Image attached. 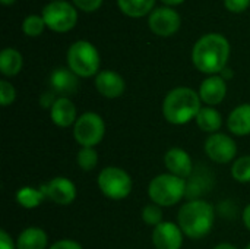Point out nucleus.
I'll list each match as a JSON object with an SVG mask.
<instances>
[{
  "mask_svg": "<svg viewBox=\"0 0 250 249\" xmlns=\"http://www.w3.org/2000/svg\"><path fill=\"white\" fill-rule=\"evenodd\" d=\"M149 28L158 35L174 34L180 26V16L170 7H157L151 12L148 19Z\"/></svg>",
  "mask_w": 250,
  "mask_h": 249,
  "instance_id": "9b49d317",
  "label": "nucleus"
},
{
  "mask_svg": "<svg viewBox=\"0 0 250 249\" xmlns=\"http://www.w3.org/2000/svg\"><path fill=\"white\" fill-rule=\"evenodd\" d=\"M231 175L237 182H250V156H243L231 166Z\"/></svg>",
  "mask_w": 250,
  "mask_h": 249,
  "instance_id": "b1692460",
  "label": "nucleus"
},
{
  "mask_svg": "<svg viewBox=\"0 0 250 249\" xmlns=\"http://www.w3.org/2000/svg\"><path fill=\"white\" fill-rule=\"evenodd\" d=\"M56 100H57V98H54L53 92H45V94H42V97H41V106H42L44 109H51L53 104L56 103Z\"/></svg>",
  "mask_w": 250,
  "mask_h": 249,
  "instance_id": "473e14b6",
  "label": "nucleus"
},
{
  "mask_svg": "<svg viewBox=\"0 0 250 249\" xmlns=\"http://www.w3.org/2000/svg\"><path fill=\"white\" fill-rule=\"evenodd\" d=\"M42 18L51 29L64 32L76 23L78 13L70 3L63 0H54L44 6Z\"/></svg>",
  "mask_w": 250,
  "mask_h": 249,
  "instance_id": "6e6552de",
  "label": "nucleus"
},
{
  "mask_svg": "<svg viewBox=\"0 0 250 249\" xmlns=\"http://www.w3.org/2000/svg\"><path fill=\"white\" fill-rule=\"evenodd\" d=\"M73 135L79 145L94 148L103 141L105 135V123L103 117L97 113H83L81 117H78L75 123Z\"/></svg>",
  "mask_w": 250,
  "mask_h": 249,
  "instance_id": "0eeeda50",
  "label": "nucleus"
},
{
  "mask_svg": "<svg viewBox=\"0 0 250 249\" xmlns=\"http://www.w3.org/2000/svg\"><path fill=\"white\" fill-rule=\"evenodd\" d=\"M16 97V91L13 88L12 84H9L7 81H0V103L1 106H9L10 103H13Z\"/></svg>",
  "mask_w": 250,
  "mask_h": 249,
  "instance_id": "cd10ccee",
  "label": "nucleus"
},
{
  "mask_svg": "<svg viewBox=\"0 0 250 249\" xmlns=\"http://www.w3.org/2000/svg\"><path fill=\"white\" fill-rule=\"evenodd\" d=\"M48 249H83L78 242L75 241H69V239H63V241H59L56 242L51 248Z\"/></svg>",
  "mask_w": 250,
  "mask_h": 249,
  "instance_id": "7c9ffc66",
  "label": "nucleus"
},
{
  "mask_svg": "<svg viewBox=\"0 0 250 249\" xmlns=\"http://www.w3.org/2000/svg\"><path fill=\"white\" fill-rule=\"evenodd\" d=\"M196 125L208 134H217V131H220L221 125H223V117L220 114L218 110H215L214 107H202L196 116Z\"/></svg>",
  "mask_w": 250,
  "mask_h": 249,
  "instance_id": "aec40b11",
  "label": "nucleus"
},
{
  "mask_svg": "<svg viewBox=\"0 0 250 249\" xmlns=\"http://www.w3.org/2000/svg\"><path fill=\"white\" fill-rule=\"evenodd\" d=\"M67 65L75 75L88 78L98 70L100 54L91 43L79 40L67 50Z\"/></svg>",
  "mask_w": 250,
  "mask_h": 249,
  "instance_id": "39448f33",
  "label": "nucleus"
},
{
  "mask_svg": "<svg viewBox=\"0 0 250 249\" xmlns=\"http://www.w3.org/2000/svg\"><path fill=\"white\" fill-rule=\"evenodd\" d=\"M230 54V44L221 34H207L201 37L192 51L195 66L204 73L223 72Z\"/></svg>",
  "mask_w": 250,
  "mask_h": 249,
  "instance_id": "f257e3e1",
  "label": "nucleus"
},
{
  "mask_svg": "<svg viewBox=\"0 0 250 249\" xmlns=\"http://www.w3.org/2000/svg\"><path fill=\"white\" fill-rule=\"evenodd\" d=\"M186 192L188 189L185 179L171 173L155 176L148 186V195L151 201L160 207H171L177 204L186 195Z\"/></svg>",
  "mask_w": 250,
  "mask_h": 249,
  "instance_id": "20e7f679",
  "label": "nucleus"
},
{
  "mask_svg": "<svg viewBox=\"0 0 250 249\" xmlns=\"http://www.w3.org/2000/svg\"><path fill=\"white\" fill-rule=\"evenodd\" d=\"M201 97L188 87L171 90L163 103V114L173 125H185L196 119L201 110Z\"/></svg>",
  "mask_w": 250,
  "mask_h": 249,
  "instance_id": "f03ea898",
  "label": "nucleus"
},
{
  "mask_svg": "<svg viewBox=\"0 0 250 249\" xmlns=\"http://www.w3.org/2000/svg\"><path fill=\"white\" fill-rule=\"evenodd\" d=\"M205 153L207 156L220 164L230 163L236 153H237V145L233 138H230L226 134H212L207 142H205Z\"/></svg>",
  "mask_w": 250,
  "mask_h": 249,
  "instance_id": "1a4fd4ad",
  "label": "nucleus"
},
{
  "mask_svg": "<svg viewBox=\"0 0 250 249\" xmlns=\"http://www.w3.org/2000/svg\"><path fill=\"white\" fill-rule=\"evenodd\" d=\"M0 249H15L12 238L4 230L0 232Z\"/></svg>",
  "mask_w": 250,
  "mask_h": 249,
  "instance_id": "2f4dec72",
  "label": "nucleus"
},
{
  "mask_svg": "<svg viewBox=\"0 0 250 249\" xmlns=\"http://www.w3.org/2000/svg\"><path fill=\"white\" fill-rule=\"evenodd\" d=\"M45 198L47 197H45V194H44V191L41 188L40 189H35L32 186H23V188H21L16 192V201L23 208H35Z\"/></svg>",
  "mask_w": 250,
  "mask_h": 249,
  "instance_id": "4be33fe9",
  "label": "nucleus"
},
{
  "mask_svg": "<svg viewBox=\"0 0 250 249\" xmlns=\"http://www.w3.org/2000/svg\"><path fill=\"white\" fill-rule=\"evenodd\" d=\"M51 87L56 92L62 95H69L73 94L78 88V78L76 75L69 70V69H56L51 73Z\"/></svg>",
  "mask_w": 250,
  "mask_h": 249,
  "instance_id": "a211bd4d",
  "label": "nucleus"
},
{
  "mask_svg": "<svg viewBox=\"0 0 250 249\" xmlns=\"http://www.w3.org/2000/svg\"><path fill=\"white\" fill-rule=\"evenodd\" d=\"M120 9L129 16H142L148 13L155 0H117Z\"/></svg>",
  "mask_w": 250,
  "mask_h": 249,
  "instance_id": "5701e85b",
  "label": "nucleus"
},
{
  "mask_svg": "<svg viewBox=\"0 0 250 249\" xmlns=\"http://www.w3.org/2000/svg\"><path fill=\"white\" fill-rule=\"evenodd\" d=\"M95 87L105 98H117L125 91V81L113 70H103L95 78Z\"/></svg>",
  "mask_w": 250,
  "mask_h": 249,
  "instance_id": "4468645a",
  "label": "nucleus"
},
{
  "mask_svg": "<svg viewBox=\"0 0 250 249\" xmlns=\"http://www.w3.org/2000/svg\"><path fill=\"white\" fill-rule=\"evenodd\" d=\"M98 186L107 198L123 200L132 191V179L123 169L110 166L98 175Z\"/></svg>",
  "mask_w": 250,
  "mask_h": 249,
  "instance_id": "423d86ee",
  "label": "nucleus"
},
{
  "mask_svg": "<svg viewBox=\"0 0 250 249\" xmlns=\"http://www.w3.org/2000/svg\"><path fill=\"white\" fill-rule=\"evenodd\" d=\"M214 207L208 204L207 201L195 200L186 203L180 210H179V226L183 232L190 239H201L205 238L214 225Z\"/></svg>",
  "mask_w": 250,
  "mask_h": 249,
  "instance_id": "7ed1b4c3",
  "label": "nucleus"
},
{
  "mask_svg": "<svg viewBox=\"0 0 250 249\" xmlns=\"http://www.w3.org/2000/svg\"><path fill=\"white\" fill-rule=\"evenodd\" d=\"M73 1H75V4H76L78 7H81L82 10H88V12H89V10L98 9L103 0H73Z\"/></svg>",
  "mask_w": 250,
  "mask_h": 249,
  "instance_id": "c756f323",
  "label": "nucleus"
},
{
  "mask_svg": "<svg viewBox=\"0 0 250 249\" xmlns=\"http://www.w3.org/2000/svg\"><path fill=\"white\" fill-rule=\"evenodd\" d=\"M22 69V56L15 48H4L0 53V70L6 76H15Z\"/></svg>",
  "mask_w": 250,
  "mask_h": 249,
  "instance_id": "412c9836",
  "label": "nucleus"
},
{
  "mask_svg": "<svg viewBox=\"0 0 250 249\" xmlns=\"http://www.w3.org/2000/svg\"><path fill=\"white\" fill-rule=\"evenodd\" d=\"M164 164L171 175L182 179L189 178L193 172V164L190 156L182 148H171L164 156Z\"/></svg>",
  "mask_w": 250,
  "mask_h": 249,
  "instance_id": "ddd939ff",
  "label": "nucleus"
},
{
  "mask_svg": "<svg viewBox=\"0 0 250 249\" xmlns=\"http://www.w3.org/2000/svg\"><path fill=\"white\" fill-rule=\"evenodd\" d=\"M227 126L234 135H250V104L246 103L236 107L227 119Z\"/></svg>",
  "mask_w": 250,
  "mask_h": 249,
  "instance_id": "f3484780",
  "label": "nucleus"
},
{
  "mask_svg": "<svg viewBox=\"0 0 250 249\" xmlns=\"http://www.w3.org/2000/svg\"><path fill=\"white\" fill-rule=\"evenodd\" d=\"M152 244L157 249H180L183 245V232L180 226L171 222H163L154 227Z\"/></svg>",
  "mask_w": 250,
  "mask_h": 249,
  "instance_id": "f8f14e48",
  "label": "nucleus"
},
{
  "mask_svg": "<svg viewBox=\"0 0 250 249\" xmlns=\"http://www.w3.org/2000/svg\"><path fill=\"white\" fill-rule=\"evenodd\" d=\"M224 3H226L229 10L242 12V10H245L249 6L250 0H224Z\"/></svg>",
  "mask_w": 250,
  "mask_h": 249,
  "instance_id": "c85d7f7f",
  "label": "nucleus"
},
{
  "mask_svg": "<svg viewBox=\"0 0 250 249\" xmlns=\"http://www.w3.org/2000/svg\"><path fill=\"white\" fill-rule=\"evenodd\" d=\"M44 25H45V21L42 16H38V15H28L25 19H23V23H22V29L25 34L28 35H38L41 34V31L44 29Z\"/></svg>",
  "mask_w": 250,
  "mask_h": 249,
  "instance_id": "a878e982",
  "label": "nucleus"
},
{
  "mask_svg": "<svg viewBox=\"0 0 250 249\" xmlns=\"http://www.w3.org/2000/svg\"><path fill=\"white\" fill-rule=\"evenodd\" d=\"M47 233L40 227H28L18 236V249H45L47 248Z\"/></svg>",
  "mask_w": 250,
  "mask_h": 249,
  "instance_id": "6ab92c4d",
  "label": "nucleus"
},
{
  "mask_svg": "<svg viewBox=\"0 0 250 249\" xmlns=\"http://www.w3.org/2000/svg\"><path fill=\"white\" fill-rule=\"evenodd\" d=\"M227 94V85L223 76H209L207 78L199 88V97L208 106L220 104Z\"/></svg>",
  "mask_w": 250,
  "mask_h": 249,
  "instance_id": "2eb2a0df",
  "label": "nucleus"
},
{
  "mask_svg": "<svg viewBox=\"0 0 250 249\" xmlns=\"http://www.w3.org/2000/svg\"><path fill=\"white\" fill-rule=\"evenodd\" d=\"M214 249H237L234 245H231V244H220V245H217Z\"/></svg>",
  "mask_w": 250,
  "mask_h": 249,
  "instance_id": "f704fd0d",
  "label": "nucleus"
},
{
  "mask_svg": "<svg viewBox=\"0 0 250 249\" xmlns=\"http://www.w3.org/2000/svg\"><path fill=\"white\" fill-rule=\"evenodd\" d=\"M41 189L44 191L47 198L60 205H69L76 198V186L67 178H54L48 183L42 185Z\"/></svg>",
  "mask_w": 250,
  "mask_h": 249,
  "instance_id": "9d476101",
  "label": "nucleus"
},
{
  "mask_svg": "<svg viewBox=\"0 0 250 249\" xmlns=\"http://www.w3.org/2000/svg\"><path fill=\"white\" fill-rule=\"evenodd\" d=\"M78 166L85 170V172H89V170H94L97 163H98V154L94 148L91 147H82V150L78 153Z\"/></svg>",
  "mask_w": 250,
  "mask_h": 249,
  "instance_id": "393cba45",
  "label": "nucleus"
},
{
  "mask_svg": "<svg viewBox=\"0 0 250 249\" xmlns=\"http://www.w3.org/2000/svg\"><path fill=\"white\" fill-rule=\"evenodd\" d=\"M12 1H15V0H1V3H4V4H10Z\"/></svg>",
  "mask_w": 250,
  "mask_h": 249,
  "instance_id": "4c0bfd02",
  "label": "nucleus"
},
{
  "mask_svg": "<svg viewBox=\"0 0 250 249\" xmlns=\"http://www.w3.org/2000/svg\"><path fill=\"white\" fill-rule=\"evenodd\" d=\"M246 249H250V244H249V245H248V247H246Z\"/></svg>",
  "mask_w": 250,
  "mask_h": 249,
  "instance_id": "58836bf2",
  "label": "nucleus"
},
{
  "mask_svg": "<svg viewBox=\"0 0 250 249\" xmlns=\"http://www.w3.org/2000/svg\"><path fill=\"white\" fill-rule=\"evenodd\" d=\"M243 223H245V226L250 230V204L245 208V211H243Z\"/></svg>",
  "mask_w": 250,
  "mask_h": 249,
  "instance_id": "72a5a7b5",
  "label": "nucleus"
},
{
  "mask_svg": "<svg viewBox=\"0 0 250 249\" xmlns=\"http://www.w3.org/2000/svg\"><path fill=\"white\" fill-rule=\"evenodd\" d=\"M163 1L167 4H177V3H182L183 0H163Z\"/></svg>",
  "mask_w": 250,
  "mask_h": 249,
  "instance_id": "e433bc0d",
  "label": "nucleus"
},
{
  "mask_svg": "<svg viewBox=\"0 0 250 249\" xmlns=\"http://www.w3.org/2000/svg\"><path fill=\"white\" fill-rule=\"evenodd\" d=\"M142 220L148 225V226H154L157 227L158 225L163 223V211L161 207L157 204H148L144 211H142Z\"/></svg>",
  "mask_w": 250,
  "mask_h": 249,
  "instance_id": "bb28decb",
  "label": "nucleus"
},
{
  "mask_svg": "<svg viewBox=\"0 0 250 249\" xmlns=\"http://www.w3.org/2000/svg\"><path fill=\"white\" fill-rule=\"evenodd\" d=\"M223 78H231V70L227 69V68H224L223 69Z\"/></svg>",
  "mask_w": 250,
  "mask_h": 249,
  "instance_id": "c9c22d12",
  "label": "nucleus"
},
{
  "mask_svg": "<svg viewBox=\"0 0 250 249\" xmlns=\"http://www.w3.org/2000/svg\"><path fill=\"white\" fill-rule=\"evenodd\" d=\"M51 120L60 128L76 123V107L67 97H59L51 107Z\"/></svg>",
  "mask_w": 250,
  "mask_h": 249,
  "instance_id": "dca6fc26",
  "label": "nucleus"
}]
</instances>
